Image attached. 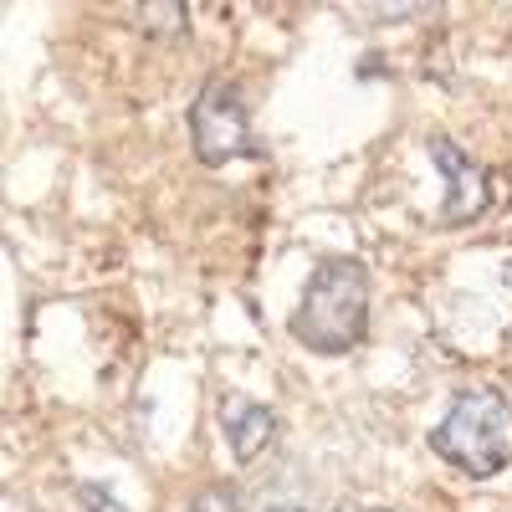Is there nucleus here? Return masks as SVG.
<instances>
[{
    "label": "nucleus",
    "instance_id": "f257e3e1",
    "mask_svg": "<svg viewBox=\"0 0 512 512\" xmlns=\"http://www.w3.org/2000/svg\"><path fill=\"white\" fill-rule=\"evenodd\" d=\"M369 328V272L359 256H323L292 308V338L313 354H349Z\"/></svg>",
    "mask_w": 512,
    "mask_h": 512
},
{
    "label": "nucleus",
    "instance_id": "423d86ee",
    "mask_svg": "<svg viewBox=\"0 0 512 512\" xmlns=\"http://www.w3.org/2000/svg\"><path fill=\"white\" fill-rule=\"evenodd\" d=\"M185 512H236V497H231V492H221V487H210V492H200Z\"/></svg>",
    "mask_w": 512,
    "mask_h": 512
},
{
    "label": "nucleus",
    "instance_id": "7ed1b4c3",
    "mask_svg": "<svg viewBox=\"0 0 512 512\" xmlns=\"http://www.w3.org/2000/svg\"><path fill=\"white\" fill-rule=\"evenodd\" d=\"M190 139L200 164H231L241 154H251V118H246V98L236 82L226 77H210L200 98L190 103Z\"/></svg>",
    "mask_w": 512,
    "mask_h": 512
},
{
    "label": "nucleus",
    "instance_id": "1a4fd4ad",
    "mask_svg": "<svg viewBox=\"0 0 512 512\" xmlns=\"http://www.w3.org/2000/svg\"><path fill=\"white\" fill-rule=\"evenodd\" d=\"M267 512H303V507H292V502H277V507H267Z\"/></svg>",
    "mask_w": 512,
    "mask_h": 512
},
{
    "label": "nucleus",
    "instance_id": "6e6552de",
    "mask_svg": "<svg viewBox=\"0 0 512 512\" xmlns=\"http://www.w3.org/2000/svg\"><path fill=\"white\" fill-rule=\"evenodd\" d=\"M364 16H379V21H405V16H425V6H369Z\"/></svg>",
    "mask_w": 512,
    "mask_h": 512
},
{
    "label": "nucleus",
    "instance_id": "20e7f679",
    "mask_svg": "<svg viewBox=\"0 0 512 512\" xmlns=\"http://www.w3.org/2000/svg\"><path fill=\"white\" fill-rule=\"evenodd\" d=\"M431 159L436 169L446 175V205H441V221L446 226H472L482 210L492 205V175H487V164L472 159L456 139H431Z\"/></svg>",
    "mask_w": 512,
    "mask_h": 512
},
{
    "label": "nucleus",
    "instance_id": "f03ea898",
    "mask_svg": "<svg viewBox=\"0 0 512 512\" xmlns=\"http://www.w3.org/2000/svg\"><path fill=\"white\" fill-rule=\"evenodd\" d=\"M436 456H446L466 477H497L512 461V405L497 390H461L446 410V420L431 436Z\"/></svg>",
    "mask_w": 512,
    "mask_h": 512
},
{
    "label": "nucleus",
    "instance_id": "39448f33",
    "mask_svg": "<svg viewBox=\"0 0 512 512\" xmlns=\"http://www.w3.org/2000/svg\"><path fill=\"white\" fill-rule=\"evenodd\" d=\"M221 425H226V441H231V456L236 461H256V456L272 446V436H277V415L267 405L246 400V395H231L221 405Z\"/></svg>",
    "mask_w": 512,
    "mask_h": 512
},
{
    "label": "nucleus",
    "instance_id": "0eeeda50",
    "mask_svg": "<svg viewBox=\"0 0 512 512\" xmlns=\"http://www.w3.org/2000/svg\"><path fill=\"white\" fill-rule=\"evenodd\" d=\"M82 502H88V512H128V507H118V502H113L103 487H93V482L82 487Z\"/></svg>",
    "mask_w": 512,
    "mask_h": 512
}]
</instances>
